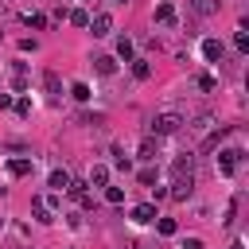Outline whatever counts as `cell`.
Here are the masks:
<instances>
[{
	"instance_id": "obj_1",
	"label": "cell",
	"mask_w": 249,
	"mask_h": 249,
	"mask_svg": "<svg viewBox=\"0 0 249 249\" xmlns=\"http://www.w3.org/2000/svg\"><path fill=\"white\" fill-rule=\"evenodd\" d=\"M191 191H195V163H191V156L183 152L175 163H171V198L175 202H183V198H191Z\"/></svg>"
},
{
	"instance_id": "obj_2",
	"label": "cell",
	"mask_w": 249,
	"mask_h": 249,
	"mask_svg": "<svg viewBox=\"0 0 249 249\" xmlns=\"http://www.w3.org/2000/svg\"><path fill=\"white\" fill-rule=\"evenodd\" d=\"M179 124H183L179 113H160V117H152V136H171V132H179Z\"/></svg>"
},
{
	"instance_id": "obj_3",
	"label": "cell",
	"mask_w": 249,
	"mask_h": 249,
	"mask_svg": "<svg viewBox=\"0 0 249 249\" xmlns=\"http://www.w3.org/2000/svg\"><path fill=\"white\" fill-rule=\"evenodd\" d=\"M237 160H241V152H237V148L218 152V171H222V175H233V171H237Z\"/></svg>"
},
{
	"instance_id": "obj_4",
	"label": "cell",
	"mask_w": 249,
	"mask_h": 249,
	"mask_svg": "<svg viewBox=\"0 0 249 249\" xmlns=\"http://www.w3.org/2000/svg\"><path fill=\"white\" fill-rule=\"evenodd\" d=\"M89 31H93L97 39H101V35H109V31H113V16H109V12H97V16L89 19Z\"/></svg>"
},
{
	"instance_id": "obj_5",
	"label": "cell",
	"mask_w": 249,
	"mask_h": 249,
	"mask_svg": "<svg viewBox=\"0 0 249 249\" xmlns=\"http://www.w3.org/2000/svg\"><path fill=\"white\" fill-rule=\"evenodd\" d=\"M222 54H226V47L218 39H202V58L206 62H222Z\"/></svg>"
},
{
	"instance_id": "obj_6",
	"label": "cell",
	"mask_w": 249,
	"mask_h": 249,
	"mask_svg": "<svg viewBox=\"0 0 249 249\" xmlns=\"http://www.w3.org/2000/svg\"><path fill=\"white\" fill-rule=\"evenodd\" d=\"M132 222H136V226H148V222H156V206H152V202H140V206H132Z\"/></svg>"
},
{
	"instance_id": "obj_7",
	"label": "cell",
	"mask_w": 249,
	"mask_h": 249,
	"mask_svg": "<svg viewBox=\"0 0 249 249\" xmlns=\"http://www.w3.org/2000/svg\"><path fill=\"white\" fill-rule=\"evenodd\" d=\"M31 218H35V222H54V218H51V206H47L43 198H31Z\"/></svg>"
},
{
	"instance_id": "obj_8",
	"label": "cell",
	"mask_w": 249,
	"mask_h": 249,
	"mask_svg": "<svg viewBox=\"0 0 249 249\" xmlns=\"http://www.w3.org/2000/svg\"><path fill=\"white\" fill-rule=\"evenodd\" d=\"M8 175H16V179L31 175V160H8Z\"/></svg>"
},
{
	"instance_id": "obj_9",
	"label": "cell",
	"mask_w": 249,
	"mask_h": 249,
	"mask_svg": "<svg viewBox=\"0 0 249 249\" xmlns=\"http://www.w3.org/2000/svg\"><path fill=\"white\" fill-rule=\"evenodd\" d=\"M89 183H93V187H109V167L93 163V171H89Z\"/></svg>"
},
{
	"instance_id": "obj_10",
	"label": "cell",
	"mask_w": 249,
	"mask_h": 249,
	"mask_svg": "<svg viewBox=\"0 0 249 249\" xmlns=\"http://www.w3.org/2000/svg\"><path fill=\"white\" fill-rule=\"evenodd\" d=\"M93 70H97V74H113V70H117V62H113L109 54H97V58H93Z\"/></svg>"
},
{
	"instance_id": "obj_11",
	"label": "cell",
	"mask_w": 249,
	"mask_h": 249,
	"mask_svg": "<svg viewBox=\"0 0 249 249\" xmlns=\"http://www.w3.org/2000/svg\"><path fill=\"white\" fill-rule=\"evenodd\" d=\"M156 156H160L156 140H152V136H144V140H140V160H156Z\"/></svg>"
},
{
	"instance_id": "obj_12",
	"label": "cell",
	"mask_w": 249,
	"mask_h": 249,
	"mask_svg": "<svg viewBox=\"0 0 249 249\" xmlns=\"http://www.w3.org/2000/svg\"><path fill=\"white\" fill-rule=\"evenodd\" d=\"M51 187H54V191H66V187H70V171H62V167L51 171Z\"/></svg>"
},
{
	"instance_id": "obj_13",
	"label": "cell",
	"mask_w": 249,
	"mask_h": 249,
	"mask_svg": "<svg viewBox=\"0 0 249 249\" xmlns=\"http://www.w3.org/2000/svg\"><path fill=\"white\" fill-rule=\"evenodd\" d=\"M132 74L144 82V78H152V62H144V58H132Z\"/></svg>"
},
{
	"instance_id": "obj_14",
	"label": "cell",
	"mask_w": 249,
	"mask_h": 249,
	"mask_svg": "<svg viewBox=\"0 0 249 249\" xmlns=\"http://www.w3.org/2000/svg\"><path fill=\"white\" fill-rule=\"evenodd\" d=\"M156 19H160V23H175V8H171V4H160V8H156Z\"/></svg>"
},
{
	"instance_id": "obj_15",
	"label": "cell",
	"mask_w": 249,
	"mask_h": 249,
	"mask_svg": "<svg viewBox=\"0 0 249 249\" xmlns=\"http://www.w3.org/2000/svg\"><path fill=\"white\" fill-rule=\"evenodd\" d=\"M66 19H70L74 27H89V16H86L82 8H74V12H66Z\"/></svg>"
},
{
	"instance_id": "obj_16",
	"label": "cell",
	"mask_w": 249,
	"mask_h": 249,
	"mask_svg": "<svg viewBox=\"0 0 249 249\" xmlns=\"http://www.w3.org/2000/svg\"><path fill=\"white\" fill-rule=\"evenodd\" d=\"M12 86H16V89L27 86V70H23V62H16V70H12Z\"/></svg>"
},
{
	"instance_id": "obj_17",
	"label": "cell",
	"mask_w": 249,
	"mask_h": 249,
	"mask_svg": "<svg viewBox=\"0 0 249 249\" xmlns=\"http://www.w3.org/2000/svg\"><path fill=\"white\" fill-rule=\"evenodd\" d=\"M117 54H121L124 62H132V39H117Z\"/></svg>"
},
{
	"instance_id": "obj_18",
	"label": "cell",
	"mask_w": 249,
	"mask_h": 249,
	"mask_svg": "<svg viewBox=\"0 0 249 249\" xmlns=\"http://www.w3.org/2000/svg\"><path fill=\"white\" fill-rule=\"evenodd\" d=\"M43 82H47V89H51L54 97L62 93V86H58V74H54V70H47V74H43Z\"/></svg>"
},
{
	"instance_id": "obj_19",
	"label": "cell",
	"mask_w": 249,
	"mask_h": 249,
	"mask_svg": "<svg viewBox=\"0 0 249 249\" xmlns=\"http://www.w3.org/2000/svg\"><path fill=\"white\" fill-rule=\"evenodd\" d=\"M70 93H74L78 101H89V86H86V82H74V86H70Z\"/></svg>"
},
{
	"instance_id": "obj_20",
	"label": "cell",
	"mask_w": 249,
	"mask_h": 249,
	"mask_svg": "<svg viewBox=\"0 0 249 249\" xmlns=\"http://www.w3.org/2000/svg\"><path fill=\"white\" fill-rule=\"evenodd\" d=\"M113 163H117L121 171H128V167H132V160H128V156H124L121 148H113Z\"/></svg>"
},
{
	"instance_id": "obj_21",
	"label": "cell",
	"mask_w": 249,
	"mask_h": 249,
	"mask_svg": "<svg viewBox=\"0 0 249 249\" xmlns=\"http://www.w3.org/2000/svg\"><path fill=\"white\" fill-rule=\"evenodd\" d=\"M105 198H109L113 206H121V202H124V191H121V187H105Z\"/></svg>"
},
{
	"instance_id": "obj_22",
	"label": "cell",
	"mask_w": 249,
	"mask_h": 249,
	"mask_svg": "<svg viewBox=\"0 0 249 249\" xmlns=\"http://www.w3.org/2000/svg\"><path fill=\"white\" fill-rule=\"evenodd\" d=\"M27 27H35V31H43V27H47V16H39V12H31V16H27Z\"/></svg>"
},
{
	"instance_id": "obj_23",
	"label": "cell",
	"mask_w": 249,
	"mask_h": 249,
	"mask_svg": "<svg viewBox=\"0 0 249 249\" xmlns=\"http://www.w3.org/2000/svg\"><path fill=\"white\" fill-rule=\"evenodd\" d=\"M233 47L245 54V51H249V35H245V31H237V35H233Z\"/></svg>"
},
{
	"instance_id": "obj_24",
	"label": "cell",
	"mask_w": 249,
	"mask_h": 249,
	"mask_svg": "<svg viewBox=\"0 0 249 249\" xmlns=\"http://www.w3.org/2000/svg\"><path fill=\"white\" fill-rule=\"evenodd\" d=\"M140 183H144V187H156V167H144V171H140Z\"/></svg>"
},
{
	"instance_id": "obj_25",
	"label": "cell",
	"mask_w": 249,
	"mask_h": 249,
	"mask_svg": "<svg viewBox=\"0 0 249 249\" xmlns=\"http://www.w3.org/2000/svg\"><path fill=\"white\" fill-rule=\"evenodd\" d=\"M16 113H19V117H31V101L19 97V101H16Z\"/></svg>"
},
{
	"instance_id": "obj_26",
	"label": "cell",
	"mask_w": 249,
	"mask_h": 249,
	"mask_svg": "<svg viewBox=\"0 0 249 249\" xmlns=\"http://www.w3.org/2000/svg\"><path fill=\"white\" fill-rule=\"evenodd\" d=\"M66 191H70L74 198H82V195H86V183H74V179H70V187H66Z\"/></svg>"
},
{
	"instance_id": "obj_27",
	"label": "cell",
	"mask_w": 249,
	"mask_h": 249,
	"mask_svg": "<svg viewBox=\"0 0 249 249\" xmlns=\"http://www.w3.org/2000/svg\"><path fill=\"white\" fill-rule=\"evenodd\" d=\"M160 233H167V237H171V233H175V222H171V218H160Z\"/></svg>"
},
{
	"instance_id": "obj_28",
	"label": "cell",
	"mask_w": 249,
	"mask_h": 249,
	"mask_svg": "<svg viewBox=\"0 0 249 249\" xmlns=\"http://www.w3.org/2000/svg\"><path fill=\"white\" fill-rule=\"evenodd\" d=\"M195 8H198L202 16H210V12H214V0H195Z\"/></svg>"
},
{
	"instance_id": "obj_29",
	"label": "cell",
	"mask_w": 249,
	"mask_h": 249,
	"mask_svg": "<svg viewBox=\"0 0 249 249\" xmlns=\"http://www.w3.org/2000/svg\"><path fill=\"white\" fill-rule=\"evenodd\" d=\"M198 89H214V78L210 74H198Z\"/></svg>"
},
{
	"instance_id": "obj_30",
	"label": "cell",
	"mask_w": 249,
	"mask_h": 249,
	"mask_svg": "<svg viewBox=\"0 0 249 249\" xmlns=\"http://www.w3.org/2000/svg\"><path fill=\"white\" fill-rule=\"evenodd\" d=\"M183 249H206V245H202L198 237H187V241H183Z\"/></svg>"
},
{
	"instance_id": "obj_31",
	"label": "cell",
	"mask_w": 249,
	"mask_h": 249,
	"mask_svg": "<svg viewBox=\"0 0 249 249\" xmlns=\"http://www.w3.org/2000/svg\"><path fill=\"white\" fill-rule=\"evenodd\" d=\"M16 101H12V93H0V109H12Z\"/></svg>"
},
{
	"instance_id": "obj_32",
	"label": "cell",
	"mask_w": 249,
	"mask_h": 249,
	"mask_svg": "<svg viewBox=\"0 0 249 249\" xmlns=\"http://www.w3.org/2000/svg\"><path fill=\"white\" fill-rule=\"evenodd\" d=\"M230 249H245V245H241V241H233V245H230Z\"/></svg>"
},
{
	"instance_id": "obj_33",
	"label": "cell",
	"mask_w": 249,
	"mask_h": 249,
	"mask_svg": "<svg viewBox=\"0 0 249 249\" xmlns=\"http://www.w3.org/2000/svg\"><path fill=\"white\" fill-rule=\"evenodd\" d=\"M117 4H124V0H117Z\"/></svg>"
}]
</instances>
